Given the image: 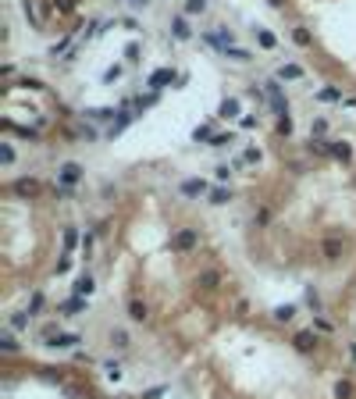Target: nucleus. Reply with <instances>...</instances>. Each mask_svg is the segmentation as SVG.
<instances>
[{
	"instance_id": "f257e3e1",
	"label": "nucleus",
	"mask_w": 356,
	"mask_h": 399,
	"mask_svg": "<svg viewBox=\"0 0 356 399\" xmlns=\"http://www.w3.org/2000/svg\"><path fill=\"white\" fill-rule=\"evenodd\" d=\"M193 242H196V236H193V232H178V236H175V249H189Z\"/></svg>"
},
{
	"instance_id": "f03ea898",
	"label": "nucleus",
	"mask_w": 356,
	"mask_h": 399,
	"mask_svg": "<svg viewBox=\"0 0 356 399\" xmlns=\"http://www.w3.org/2000/svg\"><path fill=\"white\" fill-rule=\"evenodd\" d=\"M93 289H96V285H93V278H89V275H86V278H78V282H75V292H78V296H89V292H93Z\"/></svg>"
},
{
	"instance_id": "7ed1b4c3",
	"label": "nucleus",
	"mask_w": 356,
	"mask_h": 399,
	"mask_svg": "<svg viewBox=\"0 0 356 399\" xmlns=\"http://www.w3.org/2000/svg\"><path fill=\"white\" fill-rule=\"evenodd\" d=\"M75 342H78V335H57V339H54L50 346H57V349H71Z\"/></svg>"
},
{
	"instance_id": "20e7f679",
	"label": "nucleus",
	"mask_w": 356,
	"mask_h": 399,
	"mask_svg": "<svg viewBox=\"0 0 356 399\" xmlns=\"http://www.w3.org/2000/svg\"><path fill=\"white\" fill-rule=\"evenodd\" d=\"M317 342V335H310V331H303V335H296V349H310Z\"/></svg>"
},
{
	"instance_id": "39448f33",
	"label": "nucleus",
	"mask_w": 356,
	"mask_h": 399,
	"mask_svg": "<svg viewBox=\"0 0 356 399\" xmlns=\"http://www.w3.org/2000/svg\"><path fill=\"white\" fill-rule=\"evenodd\" d=\"M235 111H239L235 100H224V103H221V114H224V118H235Z\"/></svg>"
},
{
	"instance_id": "423d86ee",
	"label": "nucleus",
	"mask_w": 356,
	"mask_h": 399,
	"mask_svg": "<svg viewBox=\"0 0 356 399\" xmlns=\"http://www.w3.org/2000/svg\"><path fill=\"white\" fill-rule=\"evenodd\" d=\"M129 318H132V321H142V318H146V307H142V303H132V307H129Z\"/></svg>"
},
{
	"instance_id": "0eeeda50",
	"label": "nucleus",
	"mask_w": 356,
	"mask_h": 399,
	"mask_svg": "<svg viewBox=\"0 0 356 399\" xmlns=\"http://www.w3.org/2000/svg\"><path fill=\"white\" fill-rule=\"evenodd\" d=\"M335 396H339V399H349V396H353V385L339 382V385H335Z\"/></svg>"
},
{
	"instance_id": "6e6552de",
	"label": "nucleus",
	"mask_w": 356,
	"mask_h": 399,
	"mask_svg": "<svg viewBox=\"0 0 356 399\" xmlns=\"http://www.w3.org/2000/svg\"><path fill=\"white\" fill-rule=\"evenodd\" d=\"M61 178H65V182H75V178H78V167H75V164L61 167Z\"/></svg>"
},
{
	"instance_id": "1a4fd4ad",
	"label": "nucleus",
	"mask_w": 356,
	"mask_h": 399,
	"mask_svg": "<svg viewBox=\"0 0 356 399\" xmlns=\"http://www.w3.org/2000/svg\"><path fill=\"white\" fill-rule=\"evenodd\" d=\"M111 342H114L118 349H125V346H129V335H125V331H114V335H111Z\"/></svg>"
},
{
	"instance_id": "9d476101",
	"label": "nucleus",
	"mask_w": 356,
	"mask_h": 399,
	"mask_svg": "<svg viewBox=\"0 0 356 399\" xmlns=\"http://www.w3.org/2000/svg\"><path fill=\"white\" fill-rule=\"evenodd\" d=\"M292 314H296V307H278V310H275L278 321H292Z\"/></svg>"
},
{
	"instance_id": "9b49d317",
	"label": "nucleus",
	"mask_w": 356,
	"mask_h": 399,
	"mask_svg": "<svg viewBox=\"0 0 356 399\" xmlns=\"http://www.w3.org/2000/svg\"><path fill=\"white\" fill-rule=\"evenodd\" d=\"M175 36H178V39H185V36H189V29H185V22H175Z\"/></svg>"
},
{
	"instance_id": "f8f14e48",
	"label": "nucleus",
	"mask_w": 356,
	"mask_h": 399,
	"mask_svg": "<svg viewBox=\"0 0 356 399\" xmlns=\"http://www.w3.org/2000/svg\"><path fill=\"white\" fill-rule=\"evenodd\" d=\"M189 11H203V0H189Z\"/></svg>"
},
{
	"instance_id": "ddd939ff",
	"label": "nucleus",
	"mask_w": 356,
	"mask_h": 399,
	"mask_svg": "<svg viewBox=\"0 0 356 399\" xmlns=\"http://www.w3.org/2000/svg\"><path fill=\"white\" fill-rule=\"evenodd\" d=\"M132 4H146V0H132Z\"/></svg>"
}]
</instances>
